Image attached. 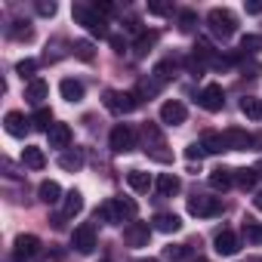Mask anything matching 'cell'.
Here are the masks:
<instances>
[{
  "label": "cell",
  "mask_w": 262,
  "mask_h": 262,
  "mask_svg": "<svg viewBox=\"0 0 262 262\" xmlns=\"http://www.w3.org/2000/svg\"><path fill=\"white\" fill-rule=\"evenodd\" d=\"M155 228L164 231V234H173V231L182 228V219H179L176 213H158V216H155Z\"/></svg>",
  "instance_id": "obj_23"
},
{
  "label": "cell",
  "mask_w": 262,
  "mask_h": 262,
  "mask_svg": "<svg viewBox=\"0 0 262 262\" xmlns=\"http://www.w3.org/2000/svg\"><path fill=\"white\" fill-rule=\"evenodd\" d=\"M207 25H210V31L216 34V37H231L234 31H237V16L231 13V10H225V7H213L210 13H207Z\"/></svg>",
  "instance_id": "obj_4"
},
{
  "label": "cell",
  "mask_w": 262,
  "mask_h": 262,
  "mask_svg": "<svg viewBox=\"0 0 262 262\" xmlns=\"http://www.w3.org/2000/svg\"><path fill=\"white\" fill-rule=\"evenodd\" d=\"M244 10H247L250 16H262V4H259V0H253V4H244Z\"/></svg>",
  "instance_id": "obj_45"
},
{
  "label": "cell",
  "mask_w": 262,
  "mask_h": 262,
  "mask_svg": "<svg viewBox=\"0 0 262 262\" xmlns=\"http://www.w3.org/2000/svg\"><path fill=\"white\" fill-rule=\"evenodd\" d=\"M71 53H74L80 62H93V59H96V50H93L90 40H74V43H71Z\"/></svg>",
  "instance_id": "obj_33"
},
{
  "label": "cell",
  "mask_w": 262,
  "mask_h": 262,
  "mask_svg": "<svg viewBox=\"0 0 262 262\" xmlns=\"http://www.w3.org/2000/svg\"><path fill=\"white\" fill-rule=\"evenodd\" d=\"M40 253V237L37 234H19L13 241V259L16 262H31Z\"/></svg>",
  "instance_id": "obj_8"
},
{
  "label": "cell",
  "mask_w": 262,
  "mask_h": 262,
  "mask_svg": "<svg viewBox=\"0 0 262 262\" xmlns=\"http://www.w3.org/2000/svg\"><path fill=\"white\" fill-rule=\"evenodd\" d=\"M222 139H225V148H228V151H247V148L256 142L247 129H241V126H228L225 133H222Z\"/></svg>",
  "instance_id": "obj_11"
},
{
  "label": "cell",
  "mask_w": 262,
  "mask_h": 262,
  "mask_svg": "<svg viewBox=\"0 0 262 262\" xmlns=\"http://www.w3.org/2000/svg\"><path fill=\"white\" fill-rule=\"evenodd\" d=\"M28 123H31V120H28L22 111H7V117H4V129H7L10 136H16V139H22L28 129H31Z\"/></svg>",
  "instance_id": "obj_14"
},
{
  "label": "cell",
  "mask_w": 262,
  "mask_h": 262,
  "mask_svg": "<svg viewBox=\"0 0 262 262\" xmlns=\"http://www.w3.org/2000/svg\"><path fill=\"white\" fill-rule=\"evenodd\" d=\"M47 96H50V83H47V80H40V77L28 80V86H25V99H28V102L40 105V102H43Z\"/></svg>",
  "instance_id": "obj_19"
},
{
  "label": "cell",
  "mask_w": 262,
  "mask_h": 262,
  "mask_svg": "<svg viewBox=\"0 0 262 262\" xmlns=\"http://www.w3.org/2000/svg\"><path fill=\"white\" fill-rule=\"evenodd\" d=\"M161 40V34L158 31H142L139 34V40H136V56H148L151 53V47Z\"/></svg>",
  "instance_id": "obj_31"
},
{
  "label": "cell",
  "mask_w": 262,
  "mask_h": 262,
  "mask_svg": "<svg viewBox=\"0 0 262 262\" xmlns=\"http://www.w3.org/2000/svg\"><path fill=\"white\" fill-rule=\"evenodd\" d=\"M241 114L250 117V120H262V99L244 96V99H241Z\"/></svg>",
  "instance_id": "obj_26"
},
{
  "label": "cell",
  "mask_w": 262,
  "mask_h": 262,
  "mask_svg": "<svg viewBox=\"0 0 262 262\" xmlns=\"http://www.w3.org/2000/svg\"><path fill=\"white\" fill-rule=\"evenodd\" d=\"M194 25H198V13H194V10H182V13H179V31H182V34H191Z\"/></svg>",
  "instance_id": "obj_35"
},
{
  "label": "cell",
  "mask_w": 262,
  "mask_h": 262,
  "mask_svg": "<svg viewBox=\"0 0 262 262\" xmlns=\"http://www.w3.org/2000/svg\"><path fill=\"white\" fill-rule=\"evenodd\" d=\"M179 188H182V179H179L176 173H161V176H158V191H161L164 198H173Z\"/></svg>",
  "instance_id": "obj_22"
},
{
  "label": "cell",
  "mask_w": 262,
  "mask_h": 262,
  "mask_svg": "<svg viewBox=\"0 0 262 262\" xmlns=\"http://www.w3.org/2000/svg\"><path fill=\"white\" fill-rule=\"evenodd\" d=\"M253 262H262V259H253Z\"/></svg>",
  "instance_id": "obj_49"
},
{
  "label": "cell",
  "mask_w": 262,
  "mask_h": 262,
  "mask_svg": "<svg viewBox=\"0 0 262 262\" xmlns=\"http://www.w3.org/2000/svg\"><path fill=\"white\" fill-rule=\"evenodd\" d=\"M201 262H207V259H201Z\"/></svg>",
  "instance_id": "obj_50"
},
{
  "label": "cell",
  "mask_w": 262,
  "mask_h": 262,
  "mask_svg": "<svg viewBox=\"0 0 262 262\" xmlns=\"http://www.w3.org/2000/svg\"><path fill=\"white\" fill-rule=\"evenodd\" d=\"M139 262H158V259H139Z\"/></svg>",
  "instance_id": "obj_47"
},
{
  "label": "cell",
  "mask_w": 262,
  "mask_h": 262,
  "mask_svg": "<svg viewBox=\"0 0 262 262\" xmlns=\"http://www.w3.org/2000/svg\"><path fill=\"white\" fill-rule=\"evenodd\" d=\"M231 176H234V185L237 188H253L256 185V179H259V173H256V167H241V170H231Z\"/></svg>",
  "instance_id": "obj_24"
},
{
  "label": "cell",
  "mask_w": 262,
  "mask_h": 262,
  "mask_svg": "<svg viewBox=\"0 0 262 262\" xmlns=\"http://www.w3.org/2000/svg\"><path fill=\"white\" fill-rule=\"evenodd\" d=\"M99 262H111V259H99Z\"/></svg>",
  "instance_id": "obj_48"
},
{
  "label": "cell",
  "mask_w": 262,
  "mask_h": 262,
  "mask_svg": "<svg viewBox=\"0 0 262 262\" xmlns=\"http://www.w3.org/2000/svg\"><path fill=\"white\" fill-rule=\"evenodd\" d=\"M244 234H247V244H262V225L259 222L247 219L244 222Z\"/></svg>",
  "instance_id": "obj_37"
},
{
  "label": "cell",
  "mask_w": 262,
  "mask_h": 262,
  "mask_svg": "<svg viewBox=\"0 0 262 262\" xmlns=\"http://www.w3.org/2000/svg\"><path fill=\"white\" fill-rule=\"evenodd\" d=\"M108 43L114 47V53H123V50H126V40H123L120 34H111V37H108Z\"/></svg>",
  "instance_id": "obj_44"
},
{
  "label": "cell",
  "mask_w": 262,
  "mask_h": 262,
  "mask_svg": "<svg viewBox=\"0 0 262 262\" xmlns=\"http://www.w3.org/2000/svg\"><path fill=\"white\" fill-rule=\"evenodd\" d=\"M158 90H161V80H151V83H148V80H142V83H139V90H136V96H155Z\"/></svg>",
  "instance_id": "obj_40"
},
{
  "label": "cell",
  "mask_w": 262,
  "mask_h": 262,
  "mask_svg": "<svg viewBox=\"0 0 262 262\" xmlns=\"http://www.w3.org/2000/svg\"><path fill=\"white\" fill-rule=\"evenodd\" d=\"M22 164H25L28 170H43V167H47V155H43V148H37V145H25V148H22Z\"/></svg>",
  "instance_id": "obj_17"
},
{
  "label": "cell",
  "mask_w": 262,
  "mask_h": 262,
  "mask_svg": "<svg viewBox=\"0 0 262 262\" xmlns=\"http://www.w3.org/2000/svg\"><path fill=\"white\" fill-rule=\"evenodd\" d=\"M204 155H207V151H204V145H201V142H191V145L185 148V158H188V161H201Z\"/></svg>",
  "instance_id": "obj_41"
},
{
  "label": "cell",
  "mask_w": 262,
  "mask_h": 262,
  "mask_svg": "<svg viewBox=\"0 0 262 262\" xmlns=\"http://www.w3.org/2000/svg\"><path fill=\"white\" fill-rule=\"evenodd\" d=\"M31 126L34 129H47V133H50V129H53V111L50 108H37V114L31 117Z\"/></svg>",
  "instance_id": "obj_34"
},
{
  "label": "cell",
  "mask_w": 262,
  "mask_h": 262,
  "mask_svg": "<svg viewBox=\"0 0 262 262\" xmlns=\"http://www.w3.org/2000/svg\"><path fill=\"white\" fill-rule=\"evenodd\" d=\"M185 117H188V108H185L179 99H167V102L161 105V120H164L167 126H179V123H185Z\"/></svg>",
  "instance_id": "obj_12"
},
{
  "label": "cell",
  "mask_w": 262,
  "mask_h": 262,
  "mask_svg": "<svg viewBox=\"0 0 262 262\" xmlns=\"http://www.w3.org/2000/svg\"><path fill=\"white\" fill-rule=\"evenodd\" d=\"M71 16L93 34V37H111L108 34V22H105V16L96 10V7H86V4H74V10H71Z\"/></svg>",
  "instance_id": "obj_3"
},
{
  "label": "cell",
  "mask_w": 262,
  "mask_h": 262,
  "mask_svg": "<svg viewBox=\"0 0 262 262\" xmlns=\"http://www.w3.org/2000/svg\"><path fill=\"white\" fill-rule=\"evenodd\" d=\"M50 148H68L71 145V126L68 123H53V129H50Z\"/></svg>",
  "instance_id": "obj_16"
},
{
  "label": "cell",
  "mask_w": 262,
  "mask_h": 262,
  "mask_svg": "<svg viewBox=\"0 0 262 262\" xmlns=\"http://www.w3.org/2000/svg\"><path fill=\"white\" fill-rule=\"evenodd\" d=\"M59 93H62L65 102H80V99H83V83L74 80V77H65V80L59 83Z\"/></svg>",
  "instance_id": "obj_20"
},
{
  "label": "cell",
  "mask_w": 262,
  "mask_h": 262,
  "mask_svg": "<svg viewBox=\"0 0 262 262\" xmlns=\"http://www.w3.org/2000/svg\"><path fill=\"white\" fill-rule=\"evenodd\" d=\"M188 213L198 216V219L219 216L222 213V201L219 198H207V194H194V198H188Z\"/></svg>",
  "instance_id": "obj_6"
},
{
  "label": "cell",
  "mask_w": 262,
  "mask_h": 262,
  "mask_svg": "<svg viewBox=\"0 0 262 262\" xmlns=\"http://www.w3.org/2000/svg\"><path fill=\"white\" fill-rule=\"evenodd\" d=\"M71 244H74L77 253H93L96 250V225H90V222L77 225L74 234H71Z\"/></svg>",
  "instance_id": "obj_10"
},
{
  "label": "cell",
  "mask_w": 262,
  "mask_h": 262,
  "mask_svg": "<svg viewBox=\"0 0 262 262\" xmlns=\"http://www.w3.org/2000/svg\"><path fill=\"white\" fill-rule=\"evenodd\" d=\"M253 207H256V210H262V191H259V194L253 198Z\"/></svg>",
  "instance_id": "obj_46"
},
{
  "label": "cell",
  "mask_w": 262,
  "mask_h": 262,
  "mask_svg": "<svg viewBox=\"0 0 262 262\" xmlns=\"http://www.w3.org/2000/svg\"><path fill=\"white\" fill-rule=\"evenodd\" d=\"M136 213H139V204L133 198H108L105 204L96 207V219H102L108 225L129 222V219H136Z\"/></svg>",
  "instance_id": "obj_1"
},
{
  "label": "cell",
  "mask_w": 262,
  "mask_h": 262,
  "mask_svg": "<svg viewBox=\"0 0 262 262\" xmlns=\"http://www.w3.org/2000/svg\"><path fill=\"white\" fill-rule=\"evenodd\" d=\"M142 136H145L148 158H155L158 164H173V151H167V139H164V133H161L158 123H145L142 126Z\"/></svg>",
  "instance_id": "obj_2"
},
{
  "label": "cell",
  "mask_w": 262,
  "mask_h": 262,
  "mask_svg": "<svg viewBox=\"0 0 262 262\" xmlns=\"http://www.w3.org/2000/svg\"><path fill=\"white\" fill-rule=\"evenodd\" d=\"M126 185L133 188V191H148L151 188V176L142 173V170H129L126 173Z\"/></svg>",
  "instance_id": "obj_27"
},
{
  "label": "cell",
  "mask_w": 262,
  "mask_h": 262,
  "mask_svg": "<svg viewBox=\"0 0 262 262\" xmlns=\"http://www.w3.org/2000/svg\"><path fill=\"white\" fill-rule=\"evenodd\" d=\"M148 237H151V225L148 222H129L123 228V241L129 247H148Z\"/></svg>",
  "instance_id": "obj_13"
},
{
  "label": "cell",
  "mask_w": 262,
  "mask_h": 262,
  "mask_svg": "<svg viewBox=\"0 0 262 262\" xmlns=\"http://www.w3.org/2000/svg\"><path fill=\"white\" fill-rule=\"evenodd\" d=\"M34 71H37V62H34V59H22V62L16 65V74H19L22 80H25V77L34 80Z\"/></svg>",
  "instance_id": "obj_38"
},
{
  "label": "cell",
  "mask_w": 262,
  "mask_h": 262,
  "mask_svg": "<svg viewBox=\"0 0 262 262\" xmlns=\"http://www.w3.org/2000/svg\"><path fill=\"white\" fill-rule=\"evenodd\" d=\"M164 253H167V259H173V262H185V256H188V250H185V247H179V244L167 247Z\"/></svg>",
  "instance_id": "obj_39"
},
{
  "label": "cell",
  "mask_w": 262,
  "mask_h": 262,
  "mask_svg": "<svg viewBox=\"0 0 262 262\" xmlns=\"http://www.w3.org/2000/svg\"><path fill=\"white\" fill-rule=\"evenodd\" d=\"M59 167H62L65 173H77V170H83V148L62 151V155H59Z\"/></svg>",
  "instance_id": "obj_18"
},
{
  "label": "cell",
  "mask_w": 262,
  "mask_h": 262,
  "mask_svg": "<svg viewBox=\"0 0 262 262\" xmlns=\"http://www.w3.org/2000/svg\"><path fill=\"white\" fill-rule=\"evenodd\" d=\"M237 247H241V244H237V234H234L231 228H222V231L216 234V253H219V256H234Z\"/></svg>",
  "instance_id": "obj_15"
},
{
  "label": "cell",
  "mask_w": 262,
  "mask_h": 262,
  "mask_svg": "<svg viewBox=\"0 0 262 262\" xmlns=\"http://www.w3.org/2000/svg\"><path fill=\"white\" fill-rule=\"evenodd\" d=\"M37 194H40V201H43V204H56V201L62 198V188H59V182H53V179H47V182H40V188H37Z\"/></svg>",
  "instance_id": "obj_30"
},
{
  "label": "cell",
  "mask_w": 262,
  "mask_h": 262,
  "mask_svg": "<svg viewBox=\"0 0 262 262\" xmlns=\"http://www.w3.org/2000/svg\"><path fill=\"white\" fill-rule=\"evenodd\" d=\"M102 102H105L108 111H114V114H126V111H133V108L139 105V96H136V93H117V90H108Z\"/></svg>",
  "instance_id": "obj_7"
},
{
  "label": "cell",
  "mask_w": 262,
  "mask_h": 262,
  "mask_svg": "<svg viewBox=\"0 0 262 262\" xmlns=\"http://www.w3.org/2000/svg\"><path fill=\"white\" fill-rule=\"evenodd\" d=\"M259 47H262V37H256V34H244L241 37V53H247V56H253V53H259Z\"/></svg>",
  "instance_id": "obj_36"
},
{
  "label": "cell",
  "mask_w": 262,
  "mask_h": 262,
  "mask_svg": "<svg viewBox=\"0 0 262 262\" xmlns=\"http://www.w3.org/2000/svg\"><path fill=\"white\" fill-rule=\"evenodd\" d=\"M80 210H83V194H80L77 188H71V191L65 194V204H62V216H65V219H74Z\"/></svg>",
  "instance_id": "obj_21"
},
{
  "label": "cell",
  "mask_w": 262,
  "mask_h": 262,
  "mask_svg": "<svg viewBox=\"0 0 262 262\" xmlns=\"http://www.w3.org/2000/svg\"><path fill=\"white\" fill-rule=\"evenodd\" d=\"M201 145H204V151H207V155H219V151H228V148H225V139H222V133H204Z\"/></svg>",
  "instance_id": "obj_29"
},
{
  "label": "cell",
  "mask_w": 262,
  "mask_h": 262,
  "mask_svg": "<svg viewBox=\"0 0 262 262\" xmlns=\"http://www.w3.org/2000/svg\"><path fill=\"white\" fill-rule=\"evenodd\" d=\"M10 37H13V40H31V37H34V28H31L28 22L16 19V22L10 25Z\"/></svg>",
  "instance_id": "obj_32"
},
{
  "label": "cell",
  "mask_w": 262,
  "mask_h": 262,
  "mask_svg": "<svg viewBox=\"0 0 262 262\" xmlns=\"http://www.w3.org/2000/svg\"><path fill=\"white\" fill-rule=\"evenodd\" d=\"M56 10H59V7L53 4V0H37V13H40V16L50 19V16H56Z\"/></svg>",
  "instance_id": "obj_42"
},
{
  "label": "cell",
  "mask_w": 262,
  "mask_h": 262,
  "mask_svg": "<svg viewBox=\"0 0 262 262\" xmlns=\"http://www.w3.org/2000/svg\"><path fill=\"white\" fill-rule=\"evenodd\" d=\"M108 145L114 155H126V151H133L136 148V129L129 126V123H117L111 129V136H108Z\"/></svg>",
  "instance_id": "obj_5"
},
{
  "label": "cell",
  "mask_w": 262,
  "mask_h": 262,
  "mask_svg": "<svg viewBox=\"0 0 262 262\" xmlns=\"http://www.w3.org/2000/svg\"><path fill=\"white\" fill-rule=\"evenodd\" d=\"M198 105H201L204 111H210V114L222 111V105H225V90H222L219 83H207V86L198 93Z\"/></svg>",
  "instance_id": "obj_9"
},
{
  "label": "cell",
  "mask_w": 262,
  "mask_h": 262,
  "mask_svg": "<svg viewBox=\"0 0 262 262\" xmlns=\"http://www.w3.org/2000/svg\"><path fill=\"white\" fill-rule=\"evenodd\" d=\"M148 13H151V16H167L170 7H167V4H158V0H155V4H148Z\"/></svg>",
  "instance_id": "obj_43"
},
{
  "label": "cell",
  "mask_w": 262,
  "mask_h": 262,
  "mask_svg": "<svg viewBox=\"0 0 262 262\" xmlns=\"http://www.w3.org/2000/svg\"><path fill=\"white\" fill-rule=\"evenodd\" d=\"M176 71H179V59H173V56L155 65V74H158V80H173V77H176Z\"/></svg>",
  "instance_id": "obj_28"
},
{
  "label": "cell",
  "mask_w": 262,
  "mask_h": 262,
  "mask_svg": "<svg viewBox=\"0 0 262 262\" xmlns=\"http://www.w3.org/2000/svg\"><path fill=\"white\" fill-rule=\"evenodd\" d=\"M210 185H213L216 191H228V188L234 185V176H231V170H222V167H216V170L210 173Z\"/></svg>",
  "instance_id": "obj_25"
}]
</instances>
